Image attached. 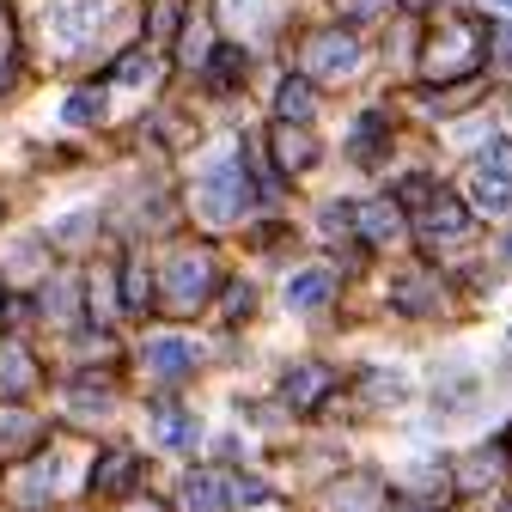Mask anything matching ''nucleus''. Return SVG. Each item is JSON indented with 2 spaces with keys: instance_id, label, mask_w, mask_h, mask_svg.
Returning <instances> with one entry per match:
<instances>
[{
  "instance_id": "21",
  "label": "nucleus",
  "mask_w": 512,
  "mask_h": 512,
  "mask_svg": "<svg viewBox=\"0 0 512 512\" xmlns=\"http://www.w3.org/2000/svg\"><path fill=\"white\" fill-rule=\"evenodd\" d=\"M360 226H366V238H372V244H391V238L403 232V214H397L391 202H378V208H366V214H360Z\"/></svg>"
},
{
  "instance_id": "9",
  "label": "nucleus",
  "mask_w": 512,
  "mask_h": 512,
  "mask_svg": "<svg viewBox=\"0 0 512 512\" xmlns=\"http://www.w3.org/2000/svg\"><path fill=\"white\" fill-rule=\"evenodd\" d=\"M183 506H189V512H232V476L196 470V476L183 482Z\"/></svg>"
},
{
  "instance_id": "33",
  "label": "nucleus",
  "mask_w": 512,
  "mask_h": 512,
  "mask_svg": "<svg viewBox=\"0 0 512 512\" xmlns=\"http://www.w3.org/2000/svg\"><path fill=\"white\" fill-rule=\"evenodd\" d=\"M500 512H512V500H506V506H500Z\"/></svg>"
},
{
  "instance_id": "30",
  "label": "nucleus",
  "mask_w": 512,
  "mask_h": 512,
  "mask_svg": "<svg viewBox=\"0 0 512 512\" xmlns=\"http://www.w3.org/2000/svg\"><path fill=\"white\" fill-rule=\"evenodd\" d=\"M494 7H512V0H494Z\"/></svg>"
},
{
  "instance_id": "8",
  "label": "nucleus",
  "mask_w": 512,
  "mask_h": 512,
  "mask_svg": "<svg viewBox=\"0 0 512 512\" xmlns=\"http://www.w3.org/2000/svg\"><path fill=\"white\" fill-rule=\"evenodd\" d=\"M330 384H336V372H330V366L305 360V366H293V372H287L281 391H287V403H293V409H317V403L330 397Z\"/></svg>"
},
{
  "instance_id": "11",
  "label": "nucleus",
  "mask_w": 512,
  "mask_h": 512,
  "mask_svg": "<svg viewBox=\"0 0 512 512\" xmlns=\"http://www.w3.org/2000/svg\"><path fill=\"white\" fill-rule=\"evenodd\" d=\"M37 415L19 409V403H0V458H25L31 445H37Z\"/></svg>"
},
{
  "instance_id": "29",
  "label": "nucleus",
  "mask_w": 512,
  "mask_h": 512,
  "mask_svg": "<svg viewBox=\"0 0 512 512\" xmlns=\"http://www.w3.org/2000/svg\"><path fill=\"white\" fill-rule=\"evenodd\" d=\"M250 299H256V293H250V287H232V293H226V311H232V317H238V311H250Z\"/></svg>"
},
{
  "instance_id": "26",
  "label": "nucleus",
  "mask_w": 512,
  "mask_h": 512,
  "mask_svg": "<svg viewBox=\"0 0 512 512\" xmlns=\"http://www.w3.org/2000/svg\"><path fill=\"white\" fill-rule=\"evenodd\" d=\"M141 74H153V55H122V68H116V80H122V86H135Z\"/></svg>"
},
{
  "instance_id": "2",
  "label": "nucleus",
  "mask_w": 512,
  "mask_h": 512,
  "mask_svg": "<svg viewBox=\"0 0 512 512\" xmlns=\"http://www.w3.org/2000/svg\"><path fill=\"white\" fill-rule=\"evenodd\" d=\"M214 293V250H171L165 256V311H196Z\"/></svg>"
},
{
  "instance_id": "1",
  "label": "nucleus",
  "mask_w": 512,
  "mask_h": 512,
  "mask_svg": "<svg viewBox=\"0 0 512 512\" xmlns=\"http://www.w3.org/2000/svg\"><path fill=\"white\" fill-rule=\"evenodd\" d=\"M482 55H488V31H482V19H470V13H445L439 31H433L427 49H421L427 80H464V74H476Z\"/></svg>"
},
{
  "instance_id": "24",
  "label": "nucleus",
  "mask_w": 512,
  "mask_h": 512,
  "mask_svg": "<svg viewBox=\"0 0 512 512\" xmlns=\"http://www.w3.org/2000/svg\"><path fill=\"white\" fill-rule=\"evenodd\" d=\"M104 116V92H74L68 98V122H98Z\"/></svg>"
},
{
  "instance_id": "23",
  "label": "nucleus",
  "mask_w": 512,
  "mask_h": 512,
  "mask_svg": "<svg viewBox=\"0 0 512 512\" xmlns=\"http://www.w3.org/2000/svg\"><path fill=\"white\" fill-rule=\"evenodd\" d=\"M43 317H55V324H74V281L43 287Z\"/></svg>"
},
{
  "instance_id": "5",
  "label": "nucleus",
  "mask_w": 512,
  "mask_h": 512,
  "mask_svg": "<svg viewBox=\"0 0 512 512\" xmlns=\"http://www.w3.org/2000/svg\"><path fill=\"white\" fill-rule=\"evenodd\" d=\"M116 25V7H104V0H61V7L49 13V37L61 49H86L92 37H104Z\"/></svg>"
},
{
  "instance_id": "32",
  "label": "nucleus",
  "mask_w": 512,
  "mask_h": 512,
  "mask_svg": "<svg viewBox=\"0 0 512 512\" xmlns=\"http://www.w3.org/2000/svg\"><path fill=\"white\" fill-rule=\"evenodd\" d=\"M506 256H512V238H506Z\"/></svg>"
},
{
  "instance_id": "17",
  "label": "nucleus",
  "mask_w": 512,
  "mask_h": 512,
  "mask_svg": "<svg viewBox=\"0 0 512 512\" xmlns=\"http://www.w3.org/2000/svg\"><path fill=\"white\" fill-rule=\"evenodd\" d=\"M135 470H141V458H135V452H110V458L92 470V494H122L128 482H135Z\"/></svg>"
},
{
  "instance_id": "20",
  "label": "nucleus",
  "mask_w": 512,
  "mask_h": 512,
  "mask_svg": "<svg viewBox=\"0 0 512 512\" xmlns=\"http://www.w3.org/2000/svg\"><path fill=\"white\" fill-rule=\"evenodd\" d=\"M147 299H153V275H147V263L135 256V263L122 269V305L128 311H147Z\"/></svg>"
},
{
  "instance_id": "27",
  "label": "nucleus",
  "mask_w": 512,
  "mask_h": 512,
  "mask_svg": "<svg viewBox=\"0 0 512 512\" xmlns=\"http://www.w3.org/2000/svg\"><path fill=\"white\" fill-rule=\"evenodd\" d=\"M494 55H500V68H512V25L494 31Z\"/></svg>"
},
{
  "instance_id": "7",
  "label": "nucleus",
  "mask_w": 512,
  "mask_h": 512,
  "mask_svg": "<svg viewBox=\"0 0 512 512\" xmlns=\"http://www.w3.org/2000/svg\"><path fill=\"white\" fill-rule=\"evenodd\" d=\"M147 372H153L159 384H177V378L196 372V348H189L183 336H153V342H147Z\"/></svg>"
},
{
  "instance_id": "4",
  "label": "nucleus",
  "mask_w": 512,
  "mask_h": 512,
  "mask_svg": "<svg viewBox=\"0 0 512 512\" xmlns=\"http://www.w3.org/2000/svg\"><path fill=\"white\" fill-rule=\"evenodd\" d=\"M299 61H305L311 80H348V74L360 68V43H354L342 25H330V31H311V37H305Z\"/></svg>"
},
{
  "instance_id": "31",
  "label": "nucleus",
  "mask_w": 512,
  "mask_h": 512,
  "mask_svg": "<svg viewBox=\"0 0 512 512\" xmlns=\"http://www.w3.org/2000/svg\"><path fill=\"white\" fill-rule=\"evenodd\" d=\"M506 452H512V433H506Z\"/></svg>"
},
{
  "instance_id": "16",
  "label": "nucleus",
  "mask_w": 512,
  "mask_h": 512,
  "mask_svg": "<svg viewBox=\"0 0 512 512\" xmlns=\"http://www.w3.org/2000/svg\"><path fill=\"white\" fill-rule=\"evenodd\" d=\"M378 476H348L336 494H330V512H378Z\"/></svg>"
},
{
  "instance_id": "18",
  "label": "nucleus",
  "mask_w": 512,
  "mask_h": 512,
  "mask_svg": "<svg viewBox=\"0 0 512 512\" xmlns=\"http://www.w3.org/2000/svg\"><path fill=\"white\" fill-rule=\"evenodd\" d=\"M275 153H281V165H287V171H311V165H317V141L305 135V128L293 135V122L275 135Z\"/></svg>"
},
{
  "instance_id": "28",
  "label": "nucleus",
  "mask_w": 512,
  "mask_h": 512,
  "mask_svg": "<svg viewBox=\"0 0 512 512\" xmlns=\"http://www.w3.org/2000/svg\"><path fill=\"white\" fill-rule=\"evenodd\" d=\"M7 80H13V37L0 31V86H7Z\"/></svg>"
},
{
  "instance_id": "10",
  "label": "nucleus",
  "mask_w": 512,
  "mask_h": 512,
  "mask_svg": "<svg viewBox=\"0 0 512 512\" xmlns=\"http://www.w3.org/2000/svg\"><path fill=\"white\" fill-rule=\"evenodd\" d=\"M25 391H37V360L19 342H0V397L19 403Z\"/></svg>"
},
{
  "instance_id": "6",
  "label": "nucleus",
  "mask_w": 512,
  "mask_h": 512,
  "mask_svg": "<svg viewBox=\"0 0 512 512\" xmlns=\"http://www.w3.org/2000/svg\"><path fill=\"white\" fill-rule=\"evenodd\" d=\"M476 202L488 214H506L512 208V147L482 153V165H476Z\"/></svg>"
},
{
  "instance_id": "22",
  "label": "nucleus",
  "mask_w": 512,
  "mask_h": 512,
  "mask_svg": "<svg viewBox=\"0 0 512 512\" xmlns=\"http://www.w3.org/2000/svg\"><path fill=\"white\" fill-rule=\"evenodd\" d=\"M275 110H281V122H311V80H287Z\"/></svg>"
},
{
  "instance_id": "14",
  "label": "nucleus",
  "mask_w": 512,
  "mask_h": 512,
  "mask_svg": "<svg viewBox=\"0 0 512 512\" xmlns=\"http://www.w3.org/2000/svg\"><path fill=\"white\" fill-rule=\"evenodd\" d=\"M330 293H336V275H324V269H305V275L287 281V305L293 311H324Z\"/></svg>"
},
{
  "instance_id": "12",
  "label": "nucleus",
  "mask_w": 512,
  "mask_h": 512,
  "mask_svg": "<svg viewBox=\"0 0 512 512\" xmlns=\"http://www.w3.org/2000/svg\"><path fill=\"white\" fill-rule=\"evenodd\" d=\"M55 494V458H37V464H25L13 482H7V500L13 506H43Z\"/></svg>"
},
{
  "instance_id": "3",
  "label": "nucleus",
  "mask_w": 512,
  "mask_h": 512,
  "mask_svg": "<svg viewBox=\"0 0 512 512\" xmlns=\"http://www.w3.org/2000/svg\"><path fill=\"white\" fill-rule=\"evenodd\" d=\"M244 196H250L244 165H238L232 153H214V159L202 165V177H196V202H202V214H208V220H238Z\"/></svg>"
},
{
  "instance_id": "19",
  "label": "nucleus",
  "mask_w": 512,
  "mask_h": 512,
  "mask_svg": "<svg viewBox=\"0 0 512 512\" xmlns=\"http://www.w3.org/2000/svg\"><path fill=\"white\" fill-rule=\"evenodd\" d=\"M500 470H506V445H500L494 458H488V452H470V458L458 464V488H488Z\"/></svg>"
},
{
  "instance_id": "15",
  "label": "nucleus",
  "mask_w": 512,
  "mask_h": 512,
  "mask_svg": "<svg viewBox=\"0 0 512 512\" xmlns=\"http://www.w3.org/2000/svg\"><path fill=\"white\" fill-rule=\"evenodd\" d=\"M153 427H159V445H171V452H189L196 445V415H183V409H171V403H159L153 409Z\"/></svg>"
},
{
  "instance_id": "13",
  "label": "nucleus",
  "mask_w": 512,
  "mask_h": 512,
  "mask_svg": "<svg viewBox=\"0 0 512 512\" xmlns=\"http://www.w3.org/2000/svg\"><path fill=\"white\" fill-rule=\"evenodd\" d=\"M421 232H427V238H464V232H470V214H464L452 196H433V202L421 208Z\"/></svg>"
},
{
  "instance_id": "25",
  "label": "nucleus",
  "mask_w": 512,
  "mask_h": 512,
  "mask_svg": "<svg viewBox=\"0 0 512 512\" xmlns=\"http://www.w3.org/2000/svg\"><path fill=\"white\" fill-rule=\"evenodd\" d=\"M74 409H80V415H104V409H110V391H92V378H80V384H74Z\"/></svg>"
}]
</instances>
